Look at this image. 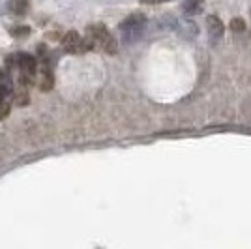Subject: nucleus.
<instances>
[{
  "label": "nucleus",
  "instance_id": "nucleus-1",
  "mask_svg": "<svg viewBox=\"0 0 251 249\" xmlns=\"http://www.w3.org/2000/svg\"><path fill=\"white\" fill-rule=\"evenodd\" d=\"M84 40L88 45V51H105L107 54H115L118 51V43L111 36V32L105 28V25L96 23L86 28Z\"/></svg>",
  "mask_w": 251,
  "mask_h": 249
},
{
  "label": "nucleus",
  "instance_id": "nucleus-2",
  "mask_svg": "<svg viewBox=\"0 0 251 249\" xmlns=\"http://www.w3.org/2000/svg\"><path fill=\"white\" fill-rule=\"evenodd\" d=\"M145 25H147V17L143 13H133V15H129L127 19L120 23V30L127 40H133L143 32Z\"/></svg>",
  "mask_w": 251,
  "mask_h": 249
},
{
  "label": "nucleus",
  "instance_id": "nucleus-3",
  "mask_svg": "<svg viewBox=\"0 0 251 249\" xmlns=\"http://www.w3.org/2000/svg\"><path fill=\"white\" fill-rule=\"evenodd\" d=\"M62 49L68 54H81L88 51V45H86V40L81 38L79 32L72 30L62 38Z\"/></svg>",
  "mask_w": 251,
  "mask_h": 249
},
{
  "label": "nucleus",
  "instance_id": "nucleus-4",
  "mask_svg": "<svg viewBox=\"0 0 251 249\" xmlns=\"http://www.w3.org/2000/svg\"><path fill=\"white\" fill-rule=\"evenodd\" d=\"M206 23H208L210 38H212V40H220L221 36H223V25H221L220 19H218L216 15H210L208 19H206Z\"/></svg>",
  "mask_w": 251,
  "mask_h": 249
},
{
  "label": "nucleus",
  "instance_id": "nucleus-5",
  "mask_svg": "<svg viewBox=\"0 0 251 249\" xmlns=\"http://www.w3.org/2000/svg\"><path fill=\"white\" fill-rule=\"evenodd\" d=\"M10 10L13 15H25L28 10V0H10Z\"/></svg>",
  "mask_w": 251,
  "mask_h": 249
},
{
  "label": "nucleus",
  "instance_id": "nucleus-6",
  "mask_svg": "<svg viewBox=\"0 0 251 249\" xmlns=\"http://www.w3.org/2000/svg\"><path fill=\"white\" fill-rule=\"evenodd\" d=\"M10 34L13 38H26L30 34V28L28 26H13L10 30Z\"/></svg>",
  "mask_w": 251,
  "mask_h": 249
},
{
  "label": "nucleus",
  "instance_id": "nucleus-7",
  "mask_svg": "<svg viewBox=\"0 0 251 249\" xmlns=\"http://www.w3.org/2000/svg\"><path fill=\"white\" fill-rule=\"evenodd\" d=\"M10 109H11L10 100H8V98H4V100L0 101V120H2V118H6V116L10 114Z\"/></svg>",
  "mask_w": 251,
  "mask_h": 249
},
{
  "label": "nucleus",
  "instance_id": "nucleus-8",
  "mask_svg": "<svg viewBox=\"0 0 251 249\" xmlns=\"http://www.w3.org/2000/svg\"><path fill=\"white\" fill-rule=\"evenodd\" d=\"M230 28H232L234 32H244L246 30V23H244V19L236 17V19H232V21H230Z\"/></svg>",
  "mask_w": 251,
  "mask_h": 249
}]
</instances>
